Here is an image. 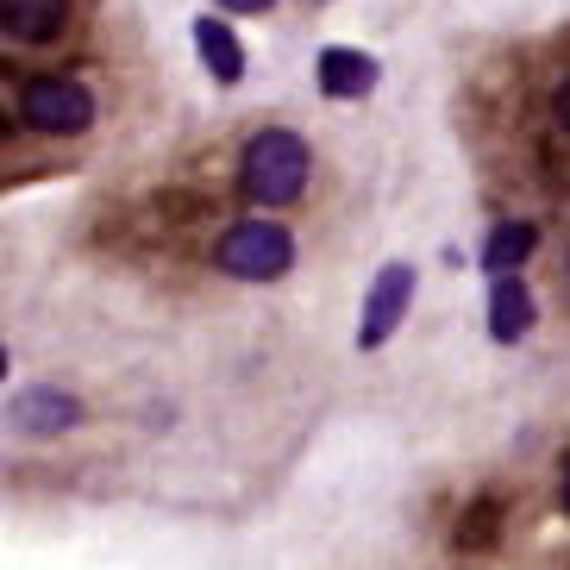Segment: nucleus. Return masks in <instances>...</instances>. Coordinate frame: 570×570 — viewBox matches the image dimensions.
<instances>
[{
    "mask_svg": "<svg viewBox=\"0 0 570 570\" xmlns=\"http://www.w3.org/2000/svg\"><path fill=\"white\" fill-rule=\"evenodd\" d=\"M307 176H314V151H307V138L295 126H264V132H252V145L238 157V188L264 207L302 202Z\"/></svg>",
    "mask_w": 570,
    "mask_h": 570,
    "instance_id": "nucleus-1",
    "label": "nucleus"
},
{
    "mask_svg": "<svg viewBox=\"0 0 570 570\" xmlns=\"http://www.w3.org/2000/svg\"><path fill=\"white\" fill-rule=\"evenodd\" d=\"M214 257H219L226 276H238V283H276V276H288V264H295V238H288L276 219H238V226L219 233Z\"/></svg>",
    "mask_w": 570,
    "mask_h": 570,
    "instance_id": "nucleus-2",
    "label": "nucleus"
},
{
    "mask_svg": "<svg viewBox=\"0 0 570 570\" xmlns=\"http://www.w3.org/2000/svg\"><path fill=\"white\" fill-rule=\"evenodd\" d=\"M19 119L45 138H69L95 126V95L69 76H38V82L19 88Z\"/></svg>",
    "mask_w": 570,
    "mask_h": 570,
    "instance_id": "nucleus-3",
    "label": "nucleus"
},
{
    "mask_svg": "<svg viewBox=\"0 0 570 570\" xmlns=\"http://www.w3.org/2000/svg\"><path fill=\"white\" fill-rule=\"evenodd\" d=\"M414 307V264H383L376 269V283H370V302H364V320H357V345L364 352H383L395 326L407 320Z\"/></svg>",
    "mask_w": 570,
    "mask_h": 570,
    "instance_id": "nucleus-4",
    "label": "nucleus"
},
{
    "mask_svg": "<svg viewBox=\"0 0 570 570\" xmlns=\"http://www.w3.org/2000/svg\"><path fill=\"white\" fill-rule=\"evenodd\" d=\"M533 288L520 283V276H495L489 283V338L495 345H520V338L533 333Z\"/></svg>",
    "mask_w": 570,
    "mask_h": 570,
    "instance_id": "nucleus-5",
    "label": "nucleus"
},
{
    "mask_svg": "<svg viewBox=\"0 0 570 570\" xmlns=\"http://www.w3.org/2000/svg\"><path fill=\"white\" fill-rule=\"evenodd\" d=\"M7 414H13L19 433L51 439V433H69V426L82 420V402H76V395H63V389H26Z\"/></svg>",
    "mask_w": 570,
    "mask_h": 570,
    "instance_id": "nucleus-6",
    "label": "nucleus"
},
{
    "mask_svg": "<svg viewBox=\"0 0 570 570\" xmlns=\"http://www.w3.org/2000/svg\"><path fill=\"white\" fill-rule=\"evenodd\" d=\"M320 88L333 95V101H364L370 88H376V57H364V51H345V45H333V51H320Z\"/></svg>",
    "mask_w": 570,
    "mask_h": 570,
    "instance_id": "nucleus-7",
    "label": "nucleus"
},
{
    "mask_svg": "<svg viewBox=\"0 0 570 570\" xmlns=\"http://www.w3.org/2000/svg\"><path fill=\"white\" fill-rule=\"evenodd\" d=\"M195 57L207 63V76H214L219 88H233L238 76H245V45L233 38L226 19H195Z\"/></svg>",
    "mask_w": 570,
    "mask_h": 570,
    "instance_id": "nucleus-8",
    "label": "nucleus"
},
{
    "mask_svg": "<svg viewBox=\"0 0 570 570\" xmlns=\"http://www.w3.org/2000/svg\"><path fill=\"white\" fill-rule=\"evenodd\" d=\"M533 252H539V226L533 219H502V226L483 238V269L489 276H514Z\"/></svg>",
    "mask_w": 570,
    "mask_h": 570,
    "instance_id": "nucleus-9",
    "label": "nucleus"
},
{
    "mask_svg": "<svg viewBox=\"0 0 570 570\" xmlns=\"http://www.w3.org/2000/svg\"><path fill=\"white\" fill-rule=\"evenodd\" d=\"M63 26V0H0V32L19 45H45Z\"/></svg>",
    "mask_w": 570,
    "mask_h": 570,
    "instance_id": "nucleus-10",
    "label": "nucleus"
},
{
    "mask_svg": "<svg viewBox=\"0 0 570 570\" xmlns=\"http://www.w3.org/2000/svg\"><path fill=\"white\" fill-rule=\"evenodd\" d=\"M495 527H502V508L476 502L464 514V527H458V546H464V552H483V546H495Z\"/></svg>",
    "mask_w": 570,
    "mask_h": 570,
    "instance_id": "nucleus-11",
    "label": "nucleus"
},
{
    "mask_svg": "<svg viewBox=\"0 0 570 570\" xmlns=\"http://www.w3.org/2000/svg\"><path fill=\"white\" fill-rule=\"evenodd\" d=\"M552 119L564 126V138H570V82H558V95H552Z\"/></svg>",
    "mask_w": 570,
    "mask_h": 570,
    "instance_id": "nucleus-12",
    "label": "nucleus"
},
{
    "mask_svg": "<svg viewBox=\"0 0 570 570\" xmlns=\"http://www.w3.org/2000/svg\"><path fill=\"white\" fill-rule=\"evenodd\" d=\"M219 7H226V13H269L276 0H219Z\"/></svg>",
    "mask_w": 570,
    "mask_h": 570,
    "instance_id": "nucleus-13",
    "label": "nucleus"
},
{
    "mask_svg": "<svg viewBox=\"0 0 570 570\" xmlns=\"http://www.w3.org/2000/svg\"><path fill=\"white\" fill-rule=\"evenodd\" d=\"M564 508H570V470H564Z\"/></svg>",
    "mask_w": 570,
    "mask_h": 570,
    "instance_id": "nucleus-14",
    "label": "nucleus"
},
{
    "mask_svg": "<svg viewBox=\"0 0 570 570\" xmlns=\"http://www.w3.org/2000/svg\"><path fill=\"white\" fill-rule=\"evenodd\" d=\"M0 376H7V352H0Z\"/></svg>",
    "mask_w": 570,
    "mask_h": 570,
    "instance_id": "nucleus-15",
    "label": "nucleus"
}]
</instances>
